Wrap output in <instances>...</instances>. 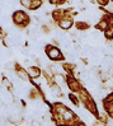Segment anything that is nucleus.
I'll return each instance as SVG.
<instances>
[{
    "mask_svg": "<svg viewBox=\"0 0 113 126\" xmlns=\"http://www.w3.org/2000/svg\"><path fill=\"white\" fill-rule=\"evenodd\" d=\"M13 20H14V23H15L17 26H20V27H24L27 26L28 23V16L24 13V12H15L13 14Z\"/></svg>",
    "mask_w": 113,
    "mask_h": 126,
    "instance_id": "nucleus-1",
    "label": "nucleus"
},
{
    "mask_svg": "<svg viewBox=\"0 0 113 126\" xmlns=\"http://www.w3.org/2000/svg\"><path fill=\"white\" fill-rule=\"evenodd\" d=\"M46 54H47L48 59H50V60H52V61H57V60H61V59H62L60 50L57 47H55V46H47Z\"/></svg>",
    "mask_w": 113,
    "mask_h": 126,
    "instance_id": "nucleus-2",
    "label": "nucleus"
},
{
    "mask_svg": "<svg viewBox=\"0 0 113 126\" xmlns=\"http://www.w3.org/2000/svg\"><path fill=\"white\" fill-rule=\"evenodd\" d=\"M71 24H72V20L70 18H67V17L61 18V19H60V22H58L60 28H62V29H69L71 27Z\"/></svg>",
    "mask_w": 113,
    "mask_h": 126,
    "instance_id": "nucleus-3",
    "label": "nucleus"
},
{
    "mask_svg": "<svg viewBox=\"0 0 113 126\" xmlns=\"http://www.w3.org/2000/svg\"><path fill=\"white\" fill-rule=\"evenodd\" d=\"M26 70H27V73H28L29 78L34 79V78H38V77H40V69L36 68V66H29V68H27Z\"/></svg>",
    "mask_w": 113,
    "mask_h": 126,
    "instance_id": "nucleus-4",
    "label": "nucleus"
},
{
    "mask_svg": "<svg viewBox=\"0 0 113 126\" xmlns=\"http://www.w3.org/2000/svg\"><path fill=\"white\" fill-rule=\"evenodd\" d=\"M17 77L18 79H22L23 81H27L29 79V75L26 69H20V68H17Z\"/></svg>",
    "mask_w": 113,
    "mask_h": 126,
    "instance_id": "nucleus-5",
    "label": "nucleus"
},
{
    "mask_svg": "<svg viewBox=\"0 0 113 126\" xmlns=\"http://www.w3.org/2000/svg\"><path fill=\"white\" fill-rule=\"evenodd\" d=\"M51 92H52V94H54L55 97H58V95H61V91H60V87H58L57 84H55V85H52V87H51Z\"/></svg>",
    "mask_w": 113,
    "mask_h": 126,
    "instance_id": "nucleus-6",
    "label": "nucleus"
},
{
    "mask_svg": "<svg viewBox=\"0 0 113 126\" xmlns=\"http://www.w3.org/2000/svg\"><path fill=\"white\" fill-rule=\"evenodd\" d=\"M20 3H22V5H24L26 8L31 9V5H32V1H31V0H28V1H27V0H23V1H20Z\"/></svg>",
    "mask_w": 113,
    "mask_h": 126,
    "instance_id": "nucleus-7",
    "label": "nucleus"
},
{
    "mask_svg": "<svg viewBox=\"0 0 113 126\" xmlns=\"http://www.w3.org/2000/svg\"><path fill=\"white\" fill-rule=\"evenodd\" d=\"M41 4H42L41 1H36V0H34V1H32V5H31V9H37V8H38V6H40Z\"/></svg>",
    "mask_w": 113,
    "mask_h": 126,
    "instance_id": "nucleus-8",
    "label": "nucleus"
},
{
    "mask_svg": "<svg viewBox=\"0 0 113 126\" xmlns=\"http://www.w3.org/2000/svg\"><path fill=\"white\" fill-rule=\"evenodd\" d=\"M62 126H66V125H62Z\"/></svg>",
    "mask_w": 113,
    "mask_h": 126,
    "instance_id": "nucleus-9",
    "label": "nucleus"
}]
</instances>
